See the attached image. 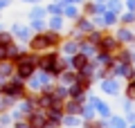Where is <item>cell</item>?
Masks as SVG:
<instances>
[{"mask_svg":"<svg viewBox=\"0 0 135 128\" xmlns=\"http://www.w3.org/2000/svg\"><path fill=\"white\" fill-rule=\"evenodd\" d=\"M59 43H61V32H50V29H45V32L32 34L27 45H29V52L43 54V52H50V50L59 47Z\"/></svg>","mask_w":135,"mask_h":128,"instance_id":"cell-1","label":"cell"},{"mask_svg":"<svg viewBox=\"0 0 135 128\" xmlns=\"http://www.w3.org/2000/svg\"><path fill=\"white\" fill-rule=\"evenodd\" d=\"M9 34L14 36V41L18 43H29V38H32V29H29V25H20V23H14L9 27Z\"/></svg>","mask_w":135,"mask_h":128,"instance_id":"cell-2","label":"cell"},{"mask_svg":"<svg viewBox=\"0 0 135 128\" xmlns=\"http://www.w3.org/2000/svg\"><path fill=\"white\" fill-rule=\"evenodd\" d=\"M113 36L119 41V45H128V43L135 41V29H131L128 25H122V27H117V32Z\"/></svg>","mask_w":135,"mask_h":128,"instance_id":"cell-3","label":"cell"},{"mask_svg":"<svg viewBox=\"0 0 135 128\" xmlns=\"http://www.w3.org/2000/svg\"><path fill=\"white\" fill-rule=\"evenodd\" d=\"M59 50H61L63 56H74L79 52V41L77 38H65V41L59 43Z\"/></svg>","mask_w":135,"mask_h":128,"instance_id":"cell-4","label":"cell"},{"mask_svg":"<svg viewBox=\"0 0 135 128\" xmlns=\"http://www.w3.org/2000/svg\"><path fill=\"white\" fill-rule=\"evenodd\" d=\"M79 16H83V14H81V7H79V5H63V18H68V20H77Z\"/></svg>","mask_w":135,"mask_h":128,"instance_id":"cell-5","label":"cell"},{"mask_svg":"<svg viewBox=\"0 0 135 128\" xmlns=\"http://www.w3.org/2000/svg\"><path fill=\"white\" fill-rule=\"evenodd\" d=\"M63 25H65V18L63 16H47V29L50 32H61Z\"/></svg>","mask_w":135,"mask_h":128,"instance_id":"cell-6","label":"cell"},{"mask_svg":"<svg viewBox=\"0 0 135 128\" xmlns=\"http://www.w3.org/2000/svg\"><path fill=\"white\" fill-rule=\"evenodd\" d=\"M34 18H47L45 5H32V9H29V20H34Z\"/></svg>","mask_w":135,"mask_h":128,"instance_id":"cell-7","label":"cell"},{"mask_svg":"<svg viewBox=\"0 0 135 128\" xmlns=\"http://www.w3.org/2000/svg\"><path fill=\"white\" fill-rule=\"evenodd\" d=\"M106 9L115 11V14H122L124 11V0H106Z\"/></svg>","mask_w":135,"mask_h":128,"instance_id":"cell-8","label":"cell"},{"mask_svg":"<svg viewBox=\"0 0 135 128\" xmlns=\"http://www.w3.org/2000/svg\"><path fill=\"white\" fill-rule=\"evenodd\" d=\"M119 23L122 25H135V11H122L119 14Z\"/></svg>","mask_w":135,"mask_h":128,"instance_id":"cell-9","label":"cell"},{"mask_svg":"<svg viewBox=\"0 0 135 128\" xmlns=\"http://www.w3.org/2000/svg\"><path fill=\"white\" fill-rule=\"evenodd\" d=\"M126 97H128L131 101H135V76H133V79H128V85H126Z\"/></svg>","mask_w":135,"mask_h":128,"instance_id":"cell-10","label":"cell"},{"mask_svg":"<svg viewBox=\"0 0 135 128\" xmlns=\"http://www.w3.org/2000/svg\"><path fill=\"white\" fill-rule=\"evenodd\" d=\"M124 9L126 11H135V0H124Z\"/></svg>","mask_w":135,"mask_h":128,"instance_id":"cell-11","label":"cell"},{"mask_svg":"<svg viewBox=\"0 0 135 128\" xmlns=\"http://www.w3.org/2000/svg\"><path fill=\"white\" fill-rule=\"evenodd\" d=\"M61 2H63V5H79V7H81L86 0H61Z\"/></svg>","mask_w":135,"mask_h":128,"instance_id":"cell-12","label":"cell"},{"mask_svg":"<svg viewBox=\"0 0 135 128\" xmlns=\"http://www.w3.org/2000/svg\"><path fill=\"white\" fill-rule=\"evenodd\" d=\"M11 2H14V0H0V11L7 9V7H11Z\"/></svg>","mask_w":135,"mask_h":128,"instance_id":"cell-13","label":"cell"},{"mask_svg":"<svg viewBox=\"0 0 135 128\" xmlns=\"http://www.w3.org/2000/svg\"><path fill=\"white\" fill-rule=\"evenodd\" d=\"M20 2H27V5H41L43 0H20Z\"/></svg>","mask_w":135,"mask_h":128,"instance_id":"cell-14","label":"cell"}]
</instances>
